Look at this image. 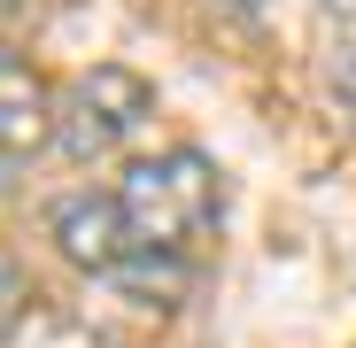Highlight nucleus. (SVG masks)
<instances>
[{
  "mask_svg": "<svg viewBox=\"0 0 356 348\" xmlns=\"http://www.w3.org/2000/svg\"><path fill=\"white\" fill-rule=\"evenodd\" d=\"M47 232H54V248H63L78 271H93V279H116L140 256V232H132V217H124L116 194H70V201H54Z\"/></svg>",
  "mask_w": 356,
  "mask_h": 348,
  "instance_id": "3",
  "label": "nucleus"
},
{
  "mask_svg": "<svg viewBox=\"0 0 356 348\" xmlns=\"http://www.w3.org/2000/svg\"><path fill=\"white\" fill-rule=\"evenodd\" d=\"M116 201H124L140 248L186 256L202 232L217 224L225 186H217V163H209L202 147H170V155H140V163L124 170V186H116Z\"/></svg>",
  "mask_w": 356,
  "mask_h": 348,
  "instance_id": "1",
  "label": "nucleus"
},
{
  "mask_svg": "<svg viewBox=\"0 0 356 348\" xmlns=\"http://www.w3.org/2000/svg\"><path fill=\"white\" fill-rule=\"evenodd\" d=\"M217 8H225V16H256L264 0H217Z\"/></svg>",
  "mask_w": 356,
  "mask_h": 348,
  "instance_id": "6",
  "label": "nucleus"
},
{
  "mask_svg": "<svg viewBox=\"0 0 356 348\" xmlns=\"http://www.w3.org/2000/svg\"><path fill=\"white\" fill-rule=\"evenodd\" d=\"M318 8H325V16H341V24H348V16H356V0H318Z\"/></svg>",
  "mask_w": 356,
  "mask_h": 348,
  "instance_id": "7",
  "label": "nucleus"
},
{
  "mask_svg": "<svg viewBox=\"0 0 356 348\" xmlns=\"http://www.w3.org/2000/svg\"><path fill=\"white\" fill-rule=\"evenodd\" d=\"M325 85H333V101H348L356 108V16L333 31V47H325Z\"/></svg>",
  "mask_w": 356,
  "mask_h": 348,
  "instance_id": "5",
  "label": "nucleus"
},
{
  "mask_svg": "<svg viewBox=\"0 0 356 348\" xmlns=\"http://www.w3.org/2000/svg\"><path fill=\"white\" fill-rule=\"evenodd\" d=\"M147 116H155V85H147L140 70H124V63H93V70L70 78L54 140H63V155L93 163V155H108V147H124Z\"/></svg>",
  "mask_w": 356,
  "mask_h": 348,
  "instance_id": "2",
  "label": "nucleus"
},
{
  "mask_svg": "<svg viewBox=\"0 0 356 348\" xmlns=\"http://www.w3.org/2000/svg\"><path fill=\"white\" fill-rule=\"evenodd\" d=\"M0 85H8V116H0V132H8V170H24V155L47 140V85L31 78V63H24V54H8Z\"/></svg>",
  "mask_w": 356,
  "mask_h": 348,
  "instance_id": "4",
  "label": "nucleus"
}]
</instances>
